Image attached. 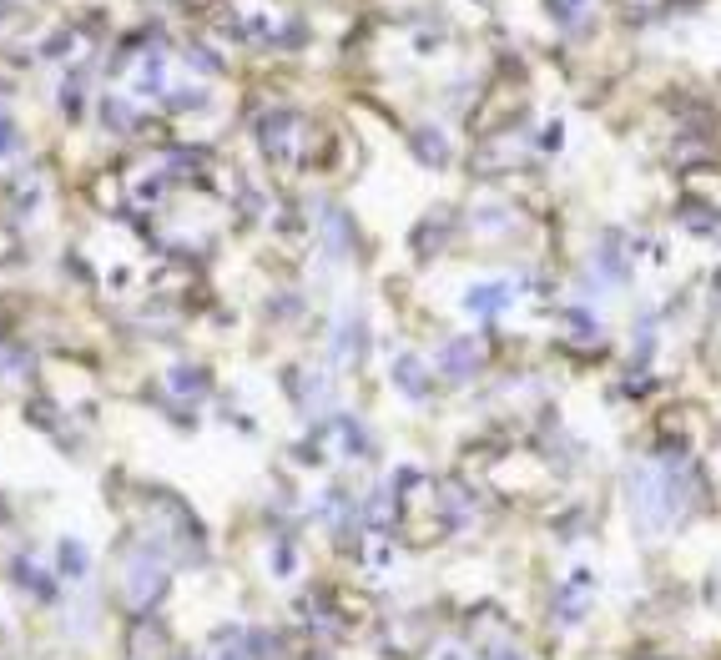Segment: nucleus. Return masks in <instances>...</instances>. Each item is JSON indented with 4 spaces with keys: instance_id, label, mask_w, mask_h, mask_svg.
<instances>
[{
    "instance_id": "nucleus-1",
    "label": "nucleus",
    "mask_w": 721,
    "mask_h": 660,
    "mask_svg": "<svg viewBox=\"0 0 721 660\" xmlns=\"http://www.w3.org/2000/svg\"><path fill=\"white\" fill-rule=\"evenodd\" d=\"M0 152H11V126L0 121Z\"/></svg>"
},
{
    "instance_id": "nucleus-2",
    "label": "nucleus",
    "mask_w": 721,
    "mask_h": 660,
    "mask_svg": "<svg viewBox=\"0 0 721 660\" xmlns=\"http://www.w3.org/2000/svg\"><path fill=\"white\" fill-rule=\"evenodd\" d=\"M490 660H525V655H520V650H495Z\"/></svg>"
}]
</instances>
